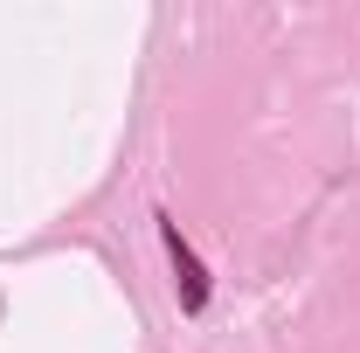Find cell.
<instances>
[{
  "mask_svg": "<svg viewBox=\"0 0 360 353\" xmlns=\"http://www.w3.org/2000/svg\"><path fill=\"white\" fill-rule=\"evenodd\" d=\"M153 222H160V243H167V264H174V298H180V312H208V264L194 257V243L180 236L174 215H153Z\"/></svg>",
  "mask_w": 360,
  "mask_h": 353,
  "instance_id": "cell-1",
  "label": "cell"
}]
</instances>
